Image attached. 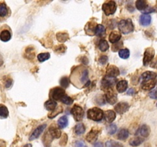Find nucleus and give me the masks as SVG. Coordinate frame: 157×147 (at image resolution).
Returning a JSON list of instances; mask_svg holds the SVG:
<instances>
[{"label":"nucleus","mask_w":157,"mask_h":147,"mask_svg":"<svg viewBox=\"0 0 157 147\" xmlns=\"http://www.w3.org/2000/svg\"><path fill=\"white\" fill-rule=\"evenodd\" d=\"M107 61H108V58H107V56H105V55L101 56V58H99V62L101 63V64H105Z\"/></svg>","instance_id":"obj_39"},{"label":"nucleus","mask_w":157,"mask_h":147,"mask_svg":"<svg viewBox=\"0 0 157 147\" xmlns=\"http://www.w3.org/2000/svg\"><path fill=\"white\" fill-rule=\"evenodd\" d=\"M115 84V79L113 77H106L102 81V87L104 89L110 90L112 89L113 84Z\"/></svg>","instance_id":"obj_12"},{"label":"nucleus","mask_w":157,"mask_h":147,"mask_svg":"<svg viewBox=\"0 0 157 147\" xmlns=\"http://www.w3.org/2000/svg\"><path fill=\"white\" fill-rule=\"evenodd\" d=\"M106 74H107V77L114 78L120 74V70L118 67H116V66L110 65L107 67Z\"/></svg>","instance_id":"obj_10"},{"label":"nucleus","mask_w":157,"mask_h":147,"mask_svg":"<svg viewBox=\"0 0 157 147\" xmlns=\"http://www.w3.org/2000/svg\"><path fill=\"white\" fill-rule=\"evenodd\" d=\"M117 130V126L114 125V124H111V125H110L107 127V133L110 135H113L116 133Z\"/></svg>","instance_id":"obj_36"},{"label":"nucleus","mask_w":157,"mask_h":147,"mask_svg":"<svg viewBox=\"0 0 157 147\" xmlns=\"http://www.w3.org/2000/svg\"><path fill=\"white\" fill-rule=\"evenodd\" d=\"M150 133V129L147 125H143L140 127L136 132V136L138 137H140L144 139L146 137H148Z\"/></svg>","instance_id":"obj_7"},{"label":"nucleus","mask_w":157,"mask_h":147,"mask_svg":"<svg viewBox=\"0 0 157 147\" xmlns=\"http://www.w3.org/2000/svg\"><path fill=\"white\" fill-rule=\"evenodd\" d=\"M46 126H47L46 124H43V125H41L37 127V128L32 132V134H31L30 137H29V140H34V139H38V138L41 136V133H43V131H44V129L46 128Z\"/></svg>","instance_id":"obj_8"},{"label":"nucleus","mask_w":157,"mask_h":147,"mask_svg":"<svg viewBox=\"0 0 157 147\" xmlns=\"http://www.w3.org/2000/svg\"><path fill=\"white\" fill-rule=\"evenodd\" d=\"M61 101L62 103H64V104H67V105H71V104H73V100H72L70 96H67V95H65V96L61 100Z\"/></svg>","instance_id":"obj_37"},{"label":"nucleus","mask_w":157,"mask_h":147,"mask_svg":"<svg viewBox=\"0 0 157 147\" xmlns=\"http://www.w3.org/2000/svg\"><path fill=\"white\" fill-rule=\"evenodd\" d=\"M102 9L106 15H113L117 10V4L114 1H108L103 5Z\"/></svg>","instance_id":"obj_3"},{"label":"nucleus","mask_w":157,"mask_h":147,"mask_svg":"<svg viewBox=\"0 0 157 147\" xmlns=\"http://www.w3.org/2000/svg\"><path fill=\"white\" fill-rule=\"evenodd\" d=\"M48 133L53 139H58V138L61 137V130L55 125H52L49 127Z\"/></svg>","instance_id":"obj_15"},{"label":"nucleus","mask_w":157,"mask_h":147,"mask_svg":"<svg viewBox=\"0 0 157 147\" xmlns=\"http://www.w3.org/2000/svg\"><path fill=\"white\" fill-rule=\"evenodd\" d=\"M50 58V54L49 53H41L38 55V60L40 62H44L46 60Z\"/></svg>","instance_id":"obj_34"},{"label":"nucleus","mask_w":157,"mask_h":147,"mask_svg":"<svg viewBox=\"0 0 157 147\" xmlns=\"http://www.w3.org/2000/svg\"><path fill=\"white\" fill-rule=\"evenodd\" d=\"M94 147H104V145H103L102 142H96L94 143Z\"/></svg>","instance_id":"obj_42"},{"label":"nucleus","mask_w":157,"mask_h":147,"mask_svg":"<svg viewBox=\"0 0 157 147\" xmlns=\"http://www.w3.org/2000/svg\"><path fill=\"white\" fill-rule=\"evenodd\" d=\"M87 80H88V72H87V70H84L81 77V81L84 83L87 81Z\"/></svg>","instance_id":"obj_38"},{"label":"nucleus","mask_w":157,"mask_h":147,"mask_svg":"<svg viewBox=\"0 0 157 147\" xmlns=\"http://www.w3.org/2000/svg\"><path fill=\"white\" fill-rule=\"evenodd\" d=\"M156 106H157V104H156Z\"/></svg>","instance_id":"obj_48"},{"label":"nucleus","mask_w":157,"mask_h":147,"mask_svg":"<svg viewBox=\"0 0 157 147\" xmlns=\"http://www.w3.org/2000/svg\"><path fill=\"white\" fill-rule=\"evenodd\" d=\"M75 147H87L83 141H77L75 143Z\"/></svg>","instance_id":"obj_41"},{"label":"nucleus","mask_w":157,"mask_h":147,"mask_svg":"<svg viewBox=\"0 0 157 147\" xmlns=\"http://www.w3.org/2000/svg\"><path fill=\"white\" fill-rule=\"evenodd\" d=\"M106 147H124V145L118 142L109 140L106 142Z\"/></svg>","instance_id":"obj_33"},{"label":"nucleus","mask_w":157,"mask_h":147,"mask_svg":"<svg viewBox=\"0 0 157 147\" xmlns=\"http://www.w3.org/2000/svg\"><path fill=\"white\" fill-rule=\"evenodd\" d=\"M9 15V9L5 2L0 3V18H5Z\"/></svg>","instance_id":"obj_19"},{"label":"nucleus","mask_w":157,"mask_h":147,"mask_svg":"<svg viewBox=\"0 0 157 147\" xmlns=\"http://www.w3.org/2000/svg\"><path fill=\"white\" fill-rule=\"evenodd\" d=\"M12 38V34L9 29L2 28L0 30V40L4 42H7Z\"/></svg>","instance_id":"obj_13"},{"label":"nucleus","mask_w":157,"mask_h":147,"mask_svg":"<svg viewBox=\"0 0 157 147\" xmlns=\"http://www.w3.org/2000/svg\"><path fill=\"white\" fill-rule=\"evenodd\" d=\"M60 84H61V87L66 88V87H67L69 86L70 81H69V79L67 77H64L61 78V81H60Z\"/></svg>","instance_id":"obj_35"},{"label":"nucleus","mask_w":157,"mask_h":147,"mask_svg":"<svg viewBox=\"0 0 157 147\" xmlns=\"http://www.w3.org/2000/svg\"><path fill=\"white\" fill-rule=\"evenodd\" d=\"M133 93H134V90H133V89H130V90L127 91V94L129 95H132L133 94Z\"/></svg>","instance_id":"obj_45"},{"label":"nucleus","mask_w":157,"mask_h":147,"mask_svg":"<svg viewBox=\"0 0 157 147\" xmlns=\"http://www.w3.org/2000/svg\"><path fill=\"white\" fill-rule=\"evenodd\" d=\"M127 86H128V83L125 80H122V81H119L117 84V90L120 93H123V92L126 91L127 89Z\"/></svg>","instance_id":"obj_20"},{"label":"nucleus","mask_w":157,"mask_h":147,"mask_svg":"<svg viewBox=\"0 0 157 147\" xmlns=\"http://www.w3.org/2000/svg\"><path fill=\"white\" fill-rule=\"evenodd\" d=\"M2 144H5V142H2V140H0V147H5V145L4 146H2Z\"/></svg>","instance_id":"obj_46"},{"label":"nucleus","mask_w":157,"mask_h":147,"mask_svg":"<svg viewBox=\"0 0 157 147\" xmlns=\"http://www.w3.org/2000/svg\"><path fill=\"white\" fill-rule=\"evenodd\" d=\"M67 123H68V120H67V116H63L58 119V126H59L60 129L65 128V127L67 126Z\"/></svg>","instance_id":"obj_24"},{"label":"nucleus","mask_w":157,"mask_h":147,"mask_svg":"<svg viewBox=\"0 0 157 147\" xmlns=\"http://www.w3.org/2000/svg\"><path fill=\"white\" fill-rule=\"evenodd\" d=\"M71 114L73 115V116L75 117V119L78 122L81 121V119L84 117V110L81 108L80 106L78 105H75L73 107V108L71 109Z\"/></svg>","instance_id":"obj_4"},{"label":"nucleus","mask_w":157,"mask_h":147,"mask_svg":"<svg viewBox=\"0 0 157 147\" xmlns=\"http://www.w3.org/2000/svg\"><path fill=\"white\" fill-rule=\"evenodd\" d=\"M57 39L59 42L62 43L67 41L68 39V35L67 33H63V32H59L57 34Z\"/></svg>","instance_id":"obj_29"},{"label":"nucleus","mask_w":157,"mask_h":147,"mask_svg":"<svg viewBox=\"0 0 157 147\" xmlns=\"http://www.w3.org/2000/svg\"><path fill=\"white\" fill-rule=\"evenodd\" d=\"M44 107H45L46 110H50V111H53L57 107V103L55 102L54 100H49L47 102L44 104Z\"/></svg>","instance_id":"obj_23"},{"label":"nucleus","mask_w":157,"mask_h":147,"mask_svg":"<svg viewBox=\"0 0 157 147\" xmlns=\"http://www.w3.org/2000/svg\"><path fill=\"white\" fill-rule=\"evenodd\" d=\"M106 34V29L105 27L102 24H97L96 30H95V35L97 36L103 37Z\"/></svg>","instance_id":"obj_22"},{"label":"nucleus","mask_w":157,"mask_h":147,"mask_svg":"<svg viewBox=\"0 0 157 147\" xmlns=\"http://www.w3.org/2000/svg\"><path fill=\"white\" fill-rule=\"evenodd\" d=\"M98 47H99V49L101 51H106L109 48V44L107 42V41L101 40V41H100L99 44H98Z\"/></svg>","instance_id":"obj_31"},{"label":"nucleus","mask_w":157,"mask_h":147,"mask_svg":"<svg viewBox=\"0 0 157 147\" xmlns=\"http://www.w3.org/2000/svg\"><path fill=\"white\" fill-rule=\"evenodd\" d=\"M99 130H97L96 128H94L90 130L88 133V134L86 136V139L89 142H94L98 139V135H99Z\"/></svg>","instance_id":"obj_11"},{"label":"nucleus","mask_w":157,"mask_h":147,"mask_svg":"<svg viewBox=\"0 0 157 147\" xmlns=\"http://www.w3.org/2000/svg\"><path fill=\"white\" fill-rule=\"evenodd\" d=\"M155 51L153 50V48L151 47H149L147 50L145 51V53H144V65L147 66L152 61H153V58H154Z\"/></svg>","instance_id":"obj_6"},{"label":"nucleus","mask_w":157,"mask_h":147,"mask_svg":"<svg viewBox=\"0 0 157 147\" xmlns=\"http://www.w3.org/2000/svg\"><path fill=\"white\" fill-rule=\"evenodd\" d=\"M119 56L123 59H127L130 57V51L127 48L121 49L119 51Z\"/></svg>","instance_id":"obj_30"},{"label":"nucleus","mask_w":157,"mask_h":147,"mask_svg":"<svg viewBox=\"0 0 157 147\" xmlns=\"http://www.w3.org/2000/svg\"><path fill=\"white\" fill-rule=\"evenodd\" d=\"M121 38V34H119L117 32H112L109 36V41L112 44H115L117 41H119Z\"/></svg>","instance_id":"obj_21"},{"label":"nucleus","mask_w":157,"mask_h":147,"mask_svg":"<svg viewBox=\"0 0 157 147\" xmlns=\"http://www.w3.org/2000/svg\"><path fill=\"white\" fill-rule=\"evenodd\" d=\"M151 67H153V68H157V58L154 61H153V62H152Z\"/></svg>","instance_id":"obj_43"},{"label":"nucleus","mask_w":157,"mask_h":147,"mask_svg":"<svg viewBox=\"0 0 157 147\" xmlns=\"http://www.w3.org/2000/svg\"><path fill=\"white\" fill-rule=\"evenodd\" d=\"M136 7L138 10H144L147 7V2L145 0H138L136 2Z\"/></svg>","instance_id":"obj_26"},{"label":"nucleus","mask_w":157,"mask_h":147,"mask_svg":"<svg viewBox=\"0 0 157 147\" xmlns=\"http://www.w3.org/2000/svg\"><path fill=\"white\" fill-rule=\"evenodd\" d=\"M104 116L107 123H112L116 118V113L113 110H107L104 113Z\"/></svg>","instance_id":"obj_18"},{"label":"nucleus","mask_w":157,"mask_h":147,"mask_svg":"<svg viewBox=\"0 0 157 147\" xmlns=\"http://www.w3.org/2000/svg\"><path fill=\"white\" fill-rule=\"evenodd\" d=\"M12 81L11 79H9V81H8V82L6 83V87H9L11 85H12Z\"/></svg>","instance_id":"obj_44"},{"label":"nucleus","mask_w":157,"mask_h":147,"mask_svg":"<svg viewBox=\"0 0 157 147\" xmlns=\"http://www.w3.org/2000/svg\"><path fill=\"white\" fill-rule=\"evenodd\" d=\"M143 142H144V139L140 137H138L137 136V137L135 138V139H131V140L130 141V145H132V146L136 147L140 145Z\"/></svg>","instance_id":"obj_32"},{"label":"nucleus","mask_w":157,"mask_h":147,"mask_svg":"<svg viewBox=\"0 0 157 147\" xmlns=\"http://www.w3.org/2000/svg\"><path fill=\"white\" fill-rule=\"evenodd\" d=\"M75 132L77 135H81L85 132V126L83 123H79L75 127Z\"/></svg>","instance_id":"obj_25"},{"label":"nucleus","mask_w":157,"mask_h":147,"mask_svg":"<svg viewBox=\"0 0 157 147\" xmlns=\"http://www.w3.org/2000/svg\"><path fill=\"white\" fill-rule=\"evenodd\" d=\"M105 99L109 104H115L117 101V96L116 93L112 90V89L107 90V93L105 94Z\"/></svg>","instance_id":"obj_9"},{"label":"nucleus","mask_w":157,"mask_h":147,"mask_svg":"<svg viewBox=\"0 0 157 147\" xmlns=\"http://www.w3.org/2000/svg\"><path fill=\"white\" fill-rule=\"evenodd\" d=\"M9 116V110L4 105H0V118L6 119Z\"/></svg>","instance_id":"obj_28"},{"label":"nucleus","mask_w":157,"mask_h":147,"mask_svg":"<svg viewBox=\"0 0 157 147\" xmlns=\"http://www.w3.org/2000/svg\"><path fill=\"white\" fill-rule=\"evenodd\" d=\"M140 23L143 26H148L151 23V16L148 14H143L140 18Z\"/></svg>","instance_id":"obj_17"},{"label":"nucleus","mask_w":157,"mask_h":147,"mask_svg":"<svg viewBox=\"0 0 157 147\" xmlns=\"http://www.w3.org/2000/svg\"><path fill=\"white\" fill-rule=\"evenodd\" d=\"M150 96L152 99H157V89L153 90L150 93Z\"/></svg>","instance_id":"obj_40"},{"label":"nucleus","mask_w":157,"mask_h":147,"mask_svg":"<svg viewBox=\"0 0 157 147\" xmlns=\"http://www.w3.org/2000/svg\"><path fill=\"white\" fill-rule=\"evenodd\" d=\"M104 114L102 110L98 107H94V108L90 109L87 111V116L89 119H92L94 121H101L104 117Z\"/></svg>","instance_id":"obj_2"},{"label":"nucleus","mask_w":157,"mask_h":147,"mask_svg":"<svg viewBox=\"0 0 157 147\" xmlns=\"http://www.w3.org/2000/svg\"><path fill=\"white\" fill-rule=\"evenodd\" d=\"M156 73H153L151 71H147L144 72L142 75H141V83L146 82V81H150V80L156 79Z\"/></svg>","instance_id":"obj_16"},{"label":"nucleus","mask_w":157,"mask_h":147,"mask_svg":"<svg viewBox=\"0 0 157 147\" xmlns=\"http://www.w3.org/2000/svg\"><path fill=\"white\" fill-rule=\"evenodd\" d=\"M115 110L117 113L119 114H123V113H126V112L129 109V104L127 103L123 102V103H119V104H117L115 106Z\"/></svg>","instance_id":"obj_14"},{"label":"nucleus","mask_w":157,"mask_h":147,"mask_svg":"<svg viewBox=\"0 0 157 147\" xmlns=\"http://www.w3.org/2000/svg\"><path fill=\"white\" fill-rule=\"evenodd\" d=\"M129 136V131L127 129H122L121 131L118 133V139H121V140H124V139H127Z\"/></svg>","instance_id":"obj_27"},{"label":"nucleus","mask_w":157,"mask_h":147,"mask_svg":"<svg viewBox=\"0 0 157 147\" xmlns=\"http://www.w3.org/2000/svg\"><path fill=\"white\" fill-rule=\"evenodd\" d=\"M65 96V91L61 87H55L51 92V97L54 100H61Z\"/></svg>","instance_id":"obj_5"},{"label":"nucleus","mask_w":157,"mask_h":147,"mask_svg":"<svg viewBox=\"0 0 157 147\" xmlns=\"http://www.w3.org/2000/svg\"><path fill=\"white\" fill-rule=\"evenodd\" d=\"M24 147H32V145L31 144H26Z\"/></svg>","instance_id":"obj_47"},{"label":"nucleus","mask_w":157,"mask_h":147,"mask_svg":"<svg viewBox=\"0 0 157 147\" xmlns=\"http://www.w3.org/2000/svg\"><path fill=\"white\" fill-rule=\"evenodd\" d=\"M120 31L123 34H130L134 30V25L130 19H123L118 24Z\"/></svg>","instance_id":"obj_1"}]
</instances>
